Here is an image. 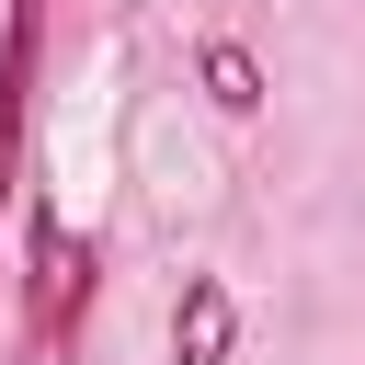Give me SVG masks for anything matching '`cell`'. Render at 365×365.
Listing matches in <instances>:
<instances>
[{
    "mask_svg": "<svg viewBox=\"0 0 365 365\" xmlns=\"http://www.w3.org/2000/svg\"><path fill=\"white\" fill-rule=\"evenodd\" d=\"M34 57H46V0H0V194L23 182V125H34Z\"/></svg>",
    "mask_w": 365,
    "mask_h": 365,
    "instance_id": "7a4b0ae2",
    "label": "cell"
},
{
    "mask_svg": "<svg viewBox=\"0 0 365 365\" xmlns=\"http://www.w3.org/2000/svg\"><path fill=\"white\" fill-rule=\"evenodd\" d=\"M194 80H205V103H217V114H262V57H251V46H228V34H217V46L194 57Z\"/></svg>",
    "mask_w": 365,
    "mask_h": 365,
    "instance_id": "277c9868",
    "label": "cell"
},
{
    "mask_svg": "<svg viewBox=\"0 0 365 365\" xmlns=\"http://www.w3.org/2000/svg\"><path fill=\"white\" fill-rule=\"evenodd\" d=\"M228 342H240V297H228L217 274H182V308H171V354H182V365H228Z\"/></svg>",
    "mask_w": 365,
    "mask_h": 365,
    "instance_id": "3957f363",
    "label": "cell"
},
{
    "mask_svg": "<svg viewBox=\"0 0 365 365\" xmlns=\"http://www.w3.org/2000/svg\"><path fill=\"white\" fill-rule=\"evenodd\" d=\"M23 331H34V354H68V331H80V308H91V274H103V251L57 217V205H34V240H23Z\"/></svg>",
    "mask_w": 365,
    "mask_h": 365,
    "instance_id": "6da1fadb",
    "label": "cell"
}]
</instances>
